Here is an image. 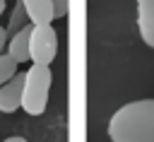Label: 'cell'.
Wrapping results in <instances>:
<instances>
[{
  "instance_id": "8992f818",
  "label": "cell",
  "mask_w": 154,
  "mask_h": 142,
  "mask_svg": "<svg viewBox=\"0 0 154 142\" xmlns=\"http://www.w3.org/2000/svg\"><path fill=\"white\" fill-rule=\"evenodd\" d=\"M24 7V14L31 24H51L55 19L53 2L51 0H19Z\"/></svg>"
},
{
  "instance_id": "5b68a950",
  "label": "cell",
  "mask_w": 154,
  "mask_h": 142,
  "mask_svg": "<svg viewBox=\"0 0 154 142\" xmlns=\"http://www.w3.org/2000/svg\"><path fill=\"white\" fill-rule=\"evenodd\" d=\"M137 2V29L142 41L154 48V0H135Z\"/></svg>"
},
{
  "instance_id": "ba28073f",
  "label": "cell",
  "mask_w": 154,
  "mask_h": 142,
  "mask_svg": "<svg viewBox=\"0 0 154 142\" xmlns=\"http://www.w3.org/2000/svg\"><path fill=\"white\" fill-rule=\"evenodd\" d=\"M29 24V19H26V14H24V7H22V2L17 0L14 2V7H12V12H10V22H7V26H5V31H7V39L12 36V34H17L22 26H26Z\"/></svg>"
},
{
  "instance_id": "4fadbf2b",
  "label": "cell",
  "mask_w": 154,
  "mask_h": 142,
  "mask_svg": "<svg viewBox=\"0 0 154 142\" xmlns=\"http://www.w3.org/2000/svg\"><path fill=\"white\" fill-rule=\"evenodd\" d=\"M5 12V0H0V14Z\"/></svg>"
},
{
  "instance_id": "3957f363",
  "label": "cell",
  "mask_w": 154,
  "mask_h": 142,
  "mask_svg": "<svg viewBox=\"0 0 154 142\" xmlns=\"http://www.w3.org/2000/svg\"><path fill=\"white\" fill-rule=\"evenodd\" d=\"M58 55V31L53 24H31L29 31V60L31 65H48Z\"/></svg>"
},
{
  "instance_id": "30bf717a",
  "label": "cell",
  "mask_w": 154,
  "mask_h": 142,
  "mask_svg": "<svg viewBox=\"0 0 154 142\" xmlns=\"http://www.w3.org/2000/svg\"><path fill=\"white\" fill-rule=\"evenodd\" d=\"M53 2V12H55V19L65 17L67 10H70V0H51Z\"/></svg>"
},
{
  "instance_id": "52a82bcc",
  "label": "cell",
  "mask_w": 154,
  "mask_h": 142,
  "mask_svg": "<svg viewBox=\"0 0 154 142\" xmlns=\"http://www.w3.org/2000/svg\"><path fill=\"white\" fill-rule=\"evenodd\" d=\"M29 31H31V26H29V24H26V26H22L17 34H12V36H10V41H7V46H5V53H7L17 65L29 60Z\"/></svg>"
},
{
  "instance_id": "9c48e42d",
  "label": "cell",
  "mask_w": 154,
  "mask_h": 142,
  "mask_svg": "<svg viewBox=\"0 0 154 142\" xmlns=\"http://www.w3.org/2000/svg\"><path fill=\"white\" fill-rule=\"evenodd\" d=\"M17 75V63L7 55V53H0V87L7 82V79H12Z\"/></svg>"
},
{
  "instance_id": "6da1fadb",
  "label": "cell",
  "mask_w": 154,
  "mask_h": 142,
  "mask_svg": "<svg viewBox=\"0 0 154 142\" xmlns=\"http://www.w3.org/2000/svg\"><path fill=\"white\" fill-rule=\"evenodd\" d=\"M111 142H154V99L123 103L108 120Z\"/></svg>"
},
{
  "instance_id": "7a4b0ae2",
  "label": "cell",
  "mask_w": 154,
  "mask_h": 142,
  "mask_svg": "<svg viewBox=\"0 0 154 142\" xmlns=\"http://www.w3.org/2000/svg\"><path fill=\"white\" fill-rule=\"evenodd\" d=\"M53 84V72L48 65H31L24 72L22 84V108L26 116H41L48 103V91Z\"/></svg>"
},
{
  "instance_id": "277c9868",
  "label": "cell",
  "mask_w": 154,
  "mask_h": 142,
  "mask_svg": "<svg viewBox=\"0 0 154 142\" xmlns=\"http://www.w3.org/2000/svg\"><path fill=\"white\" fill-rule=\"evenodd\" d=\"M22 84H24V72H17L12 79H7L0 87V111L2 113H14L22 103Z\"/></svg>"
},
{
  "instance_id": "7c38bea8",
  "label": "cell",
  "mask_w": 154,
  "mask_h": 142,
  "mask_svg": "<svg viewBox=\"0 0 154 142\" xmlns=\"http://www.w3.org/2000/svg\"><path fill=\"white\" fill-rule=\"evenodd\" d=\"M2 142H26V140L19 137V135H14V137H7V140H2Z\"/></svg>"
},
{
  "instance_id": "8fae6325",
  "label": "cell",
  "mask_w": 154,
  "mask_h": 142,
  "mask_svg": "<svg viewBox=\"0 0 154 142\" xmlns=\"http://www.w3.org/2000/svg\"><path fill=\"white\" fill-rule=\"evenodd\" d=\"M5 46H7V31H5V26H0V53L5 51Z\"/></svg>"
}]
</instances>
